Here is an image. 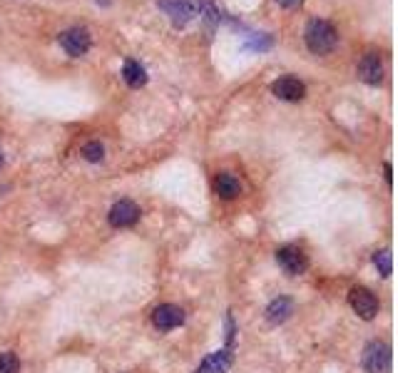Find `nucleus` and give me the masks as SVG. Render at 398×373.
<instances>
[{
    "mask_svg": "<svg viewBox=\"0 0 398 373\" xmlns=\"http://www.w3.org/2000/svg\"><path fill=\"white\" fill-rule=\"evenodd\" d=\"M304 40H306V48H309L314 55H326L336 48V43H339V33H336V28L329 23V20L314 18V20H309V25H306Z\"/></svg>",
    "mask_w": 398,
    "mask_h": 373,
    "instance_id": "f257e3e1",
    "label": "nucleus"
},
{
    "mask_svg": "<svg viewBox=\"0 0 398 373\" xmlns=\"http://www.w3.org/2000/svg\"><path fill=\"white\" fill-rule=\"evenodd\" d=\"M364 364L366 373H389L391 371V349L384 341H371L364 349Z\"/></svg>",
    "mask_w": 398,
    "mask_h": 373,
    "instance_id": "f03ea898",
    "label": "nucleus"
},
{
    "mask_svg": "<svg viewBox=\"0 0 398 373\" xmlns=\"http://www.w3.org/2000/svg\"><path fill=\"white\" fill-rule=\"evenodd\" d=\"M349 304L364 321H371L379 314V299L369 289H364V286H354L349 291Z\"/></svg>",
    "mask_w": 398,
    "mask_h": 373,
    "instance_id": "7ed1b4c3",
    "label": "nucleus"
},
{
    "mask_svg": "<svg viewBox=\"0 0 398 373\" xmlns=\"http://www.w3.org/2000/svg\"><path fill=\"white\" fill-rule=\"evenodd\" d=\"M60 45H63V50L68 55H73V58H80V55H85L90 50V45H93V38H90V30L88 28H70V30H65V33L60 35Z\"/></svg>",
    "mask_w": 398,
    "mask_h": 373,
    "instance_id": "20e7f679",
    "label": "nucleus"
},
{
    "mask_svg": "<svg viewBox=\"0 0 398 373\" xmlns=\"http://www.w3.org/2000/svg\"><path fill=\"white\" fill-rule=\"evenodd\" d=\"M159 8L169 15L174 28H184L197 15V5L192 0H159Z\"/></svg>",
    "mask_w": 398,
    "mask_h": 373,
    "instance_id": "39448f33",
    "label": "nucleus"
},
{
    "mask_svg": "<svg viewBox=\"0 0 398 373\" xmlns=\"http://www.w3.org/2000/svg\"><path fill=\"white\" fill-rule=\"evenodd\" d=\"M276 261H279V266L289 276L304 274L306 266H309V259H306V254L299 246H281V249L276 251Z\"/></svg>",
    "mask_w": 398,
    "mask_h": 373,
    "instance_id": "423d86ee",
    "label": "nucleus"
},
{
    "mask_svg": "<svg viewBox=\"0 0 398 373\" xmlns=\"http://www.w3.org/2000/svg\"><path fill=\"white\" fill-rule=\"evenodd\" d=\"M110 224L117 226V229H125V226H135L140 221V206L130 199H120L117 204L110 209L108 214Z\"/></svg>",
    "mask_w": 398,
    "mask_h": 373,
    "instance_id": "0eeeda50",
    "label": "nucleus"
},
{
    "mask_svg": "<svg viewBox=\"0 0 398 373\" xmlns=\"http://www.w3.org/2000/svg\"><path fill=\"white\" fill-rule=\"evenodd\" d=\"M152 324L159 331H172L184 324V311L174 304H162L152 311Z\"/></svg>",
    "mask_w": 398,
    "mask_h": 373,
    "instance_id": "6e6552de",
    "label": "nucleus"
},
{
    "mask_svg": "<svg viewBox=\"0 0 398 373\" xmlns=\"http://www.w3.org/2000/svg\"><path fill=\"white\" fill-rule=\"evenodd\" d=\"M271 93H274L279 100H286V103H299V100H304V95H306V85L301 83V80L286 75V78H279L271 83Z\"/></svg>",
    "mask_w": 398,
    "mask_h": 373,
    "instance_id": "1a4fd4ad",
    "label": "nucleus"
},
{
    "mask_svg": "<svg viewBox=\"0 0 398 373\" xmlns=\"http://www.w3.org/2000/svg\"><path fill=\"white\" fill-rule=\"evenodd\" d=\"M359 78L369 85H381V80H384V63H381L379 53H366L361 58Z\"/></svg>",
    "mask_w": 398,
    "mask_h": 373,
    "instance_id": "9d476101",
    "label": "nucleus"
},
{
    "mask_svg": "<svg viewBox=\"0 0 398 373\" xmlns=\"http://www.w3.org/2000/svg\"><path fill=\"white\" fill-rule=\"evenodd\" d=\"M231 351L229 349H221V351H214V354H209L204 361L199 364L197 373H226L231 369Z\"/></svg>",
    "mask_w": 398,
    "mask_h": 373,
    "instance_id": "9b49d317",
    "label": "nucleus"
},
{
    "mask_svg": "<svg viewBox=\"0 0 398 373\" xmlns=\"http://www.w3.org/2000/svg\"><path fill=\"white\" fill-rule=\"evenodd\" d=\"M291 314H294V301L289 296H279L266 306V321L269 324H284Z\"/></svg>",
    "mask_w": 398,
    "mask_h": 373,
    "instance_id": "f8f14e48",
    "label": "nucleus"
},
{
    "mask_svg": "<svg viewBox=\"0 0 398 373\" xmlns=\"http://www.w3.org/2000/svg\"><path fill=\"white\" fill-rule=\"evenodd\" d=\"M214 191L221 196V199H234V196H239L241 184H239V179H236L234 174L221 172V174H216V177H214Z\"/></svg>",
    "mask_w": 398,
    "mask_h": 373,
    "instance_id": "ddd939ff",
    "label": "nucleus"
},
{
    "mask_svg": "<svg viewBox=\"0 0 398 373\" xmlns=\"http://www.w3.org/2000/svg\"><path fill=\"white\" fill-rule=\"evenodd\" d=\"M122 78L130 88H142V85L147 83V73H145V68L137 63V60H127V63H125Z\"/></svg>",
    "mask_w": 398,
    "mask_h": 373,
    "instance_id": "4468645a",
    "label": "nucleus"
},
{
    "mask_svg": "<svg viewBox=\"0 0 398 373\" xmlns=\"http://www.w3.org/2000/svg\"><path fill=\"white\" fill-rule=\"evenodd\" d=\"M374 264L376 269L381 271V276H391V271H394V261H391V251L389 249H381L374 254Z\"/></svg>",
    "mask_w": 398,
    "mask_h": 373,
    "instance_id": "2eb2a0df",
    "label": "nucleus"
},
{
    "mask_svg": "<svg viewBox=\"0 0 398 373\" xmlns=\"http://www.w3.org/2000/svg\"><path fill=\"white\" fill-rule=\"evenodd\" d=\"M83 157L88 159V162H103L105 157V147L103 142H98V140H93V142H88L83 147Z\"/></svg>",
    "mask_w": 398,
    "mask_h": 373,
    "instance_id": "dca6fc26",
    "label": "nucleus"
},
{
    "mask_svg": "<svg viewBox=\"0 0 398 373\" xmlns=\"http://www.w3.org/2000/svg\"><path fill=\"white\" fill-rule=\"evenodd\" d=\"M20 361L15 354H0V373H18Z\"/></svg>",
    "mask_w": 398,
    "mask_h": 373,
    "instance_id": "f3484780",
    "label": "nucleus"
},
{
    "mask_svg": "<svg viewBox=\"0 0 398 373\" xmlns=\"http://www.w3.org/2000/svg\"><path fill=\"white\" fill-rule=\"evenodd\" d=\"M279 5H284V8H296V5H301V0H279Z\"/></svg>",
    "mask_w": 398,
    "mask_h": 373,
    "instance_id": "a211bd4d",
    "label": "nucleus"
},
{
    "mask_svg": "<svg viewBox=\"0 0 398 373\" xmlns=\"http://www.w3.org/2000/svg\"><path fill=\"white\" fill-rule=\"evenodd\" d=\"M0 167H3V152H0Z\"/></svg>",
    "mask_w": 398,
    "mask_h": 373,
    "instance_id": "6ab92c4d",
    "label": "nucleus"
}]
</instances>
